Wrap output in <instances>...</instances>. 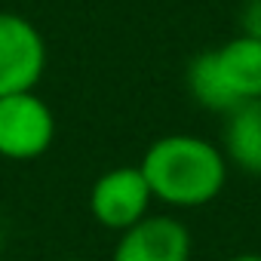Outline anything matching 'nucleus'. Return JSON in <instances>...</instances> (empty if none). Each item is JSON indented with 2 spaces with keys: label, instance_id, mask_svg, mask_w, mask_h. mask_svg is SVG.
<instances>
[{
  "label": "nucleus",
  "instance_id": "obj_1",
  "mask_svg": "<svg viewBox=\"0 0 261 261\" xmlns=\"http://www.w3.org/2000/svg\"><path fill=\"white\" fill-rule=\"evenodd\" d=\"M142 172L151 185L154 200L166 206L194 209L212 203L227 181V157L203 136L175 133L157 139L145 157Z\"/></svg>",
  "mask_w": 261,
  "mask_h": 261
},
{
  "label": "nucleus",
  "instance_id": "obj_2",
  "mask_svg": "<svg viewBox=\"0 0 261 261\" xmlns=\"http://www.w3.org/2000/svg\"><path fill=\"white\" fill-rule=\"evenodd\" d=\"M191 95L209 108L230 114L243 101L261 98V40L240 34L218 49L200 53L188 65Z\"/></svg>",
  "mask_w": 261,
  "mask_h": 261
},
{
  "label": "nucleus",
  "instance_id": "obj_3",
  "mask_svg": "<svg viewBox=\"0 0 261 261\" xmlns=\"http://www.w3.org/2000/svg\"><path fill=\"white\" fill-rule=\"evenodd\" d=\"M56 139L53 108L31 89L0 95V157L7 160H37L49 151Z\"/></svg>",
  "mask_w": 261,
  "mask_h": 261
},
{
  "label": "nucleus",
  "instance_id": "obj_4",
  "mask_svg": "<svg viewBox=\"0 0 261 261\" xmlns=\"http://www.w3.org/2000/svg\"><path fill=\"white\" fill-rule=\"evenodd\" d=\"M154 203L151 185L142 172V166H114L95 178L89 188V212L92 218L108 230H129L148 218V209Z\"/></svg>",
  "mask_w": 261,
  "mask_h": 261
},
{
  "label": "nucleus",
  "instance_id": "obj_5",
  "mask_svg": "<svg viewBox=\"0 0 261 261\" xmlns=\"http://www.w3.org/2000/svg\"><path fill=\"white\" fill-rule=\"evenodd\" d=\"M46 68V40L19 13H0V95L31 92Z\"/></svg>",
  "mask_w": 261,
  "mask_h": 261
},
{
  "label": "nucleus",
  "instance_id": "obj_6",
  "mask_svg": "<svg viewBox=\"0 0 261 261\" xmlns=\"http://www.w3.org/2000/svg\"><path fill=\"white\" fill-rule=\"evenodd\" d=\"M111 261H191V230L172 215H148L120 233Z\"/></svg>",
  "mask_w": 261,
  "mask_h": 261
},
{
  "label": "nucleus",
  "instance_id": "obj_7",
  "mask_svg": "<svg viewBox=\"0 0 261 261\" xmlns=\"http://www.w3.org/2000/svg\"><path fill=\"white\" fill-rule=\"evenodd\" d=\"M224 157L249 175H261V98L243 101L224 123Z\"/></svg>",
  "mask_w": 261,
  "mask_h": 261
},
{
  "label": "nucleus",
  "instance_id": "obj_8",
  "mask_svg": "<svg viewBox=\"0 0 261 261\" xmlns=\"http://www.w3.org/2000/svg\"><path fill=\"white\" fill-rule=\"evenodd\" d=\"M243 34L261 40V0H249L246 10H243Z\"/></svg>",
  "mask_w": 261,
  "mask_h": 261
},
{
  "label": "nucleus",
  "instance_id": "obj_9",
  "mask_svg": "<svg viewBox=\"0 0 261 261\" xmlns=\"http://www.w3.org/2000/svg\"><path fill=\"white\" fill-rule=\"evenodd\" d=\"M227 261H261V255H255V252H243V255H233V258H227Z\"/></svg>",
  "mask_w": 261,
  "mask_h": 261
},
{
  "label": "nucleus",
  "instance_id": "obj_10",
  "mask_svg": "<svg viewBox=\"0 0 261 261\" xmlns=\"http://www.w3.org/2000/svg\"><path fill=\"white\" fill-rule=\"evenodd\" d=\"M65 261H89V258H65Z\"/></svg>",
  "mask_w": 261,
  "mask_h": 261
}]
</instances>
